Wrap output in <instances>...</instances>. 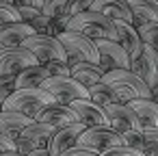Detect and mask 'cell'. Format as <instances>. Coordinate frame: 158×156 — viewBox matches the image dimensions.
<instances>
[{
    "label": "cell",
    "instance_id": "6da1fadb",
    "mask_svg": "<svg viewBox=\"0 0 158 156\" xmlns=\"http://www.w3.org/2000/svg\"><path fill=\"white\" fill-rule=\"evenodd\" d=\"M67 31L69 33H80L89 39H108V41H117V24L106 18L104 13H98V11H85V13H78L69 20L67 24Z\"/></svg>",
    "mask_w": 158,
    "mask_h": 156
},
{
    "label": "cell",
    "instance_id": "7a4b0ae2",
    "mask_svg": "<svg viewBox=\"0 0 158 156\" xmlns=\"http://www.w3.org/2000/svg\"><path fill=\"white\" fill-rule=\"evenodd\" d=\"M117 95V102H132L139 98H152V89L132 70H110L102 78Z\"/></svg>",
    "mask_w": 158,
    "mask_h": 156
},
{
    "label": "cell",
    "instance_id": "3957f363",
    "mask_svg": "<svg viewBox=\"0 0 158 156\" xmlns=\"http://www.w3.org/2000/svg\"><path fill=\"white\" fill-rule=\"evenodd\" d=\"M54 102L50 93H46L41 87L37 89H15L11 93V98L2 104L5 111H15V113H22L26 117H35L46 104Z\"/></svg>",
    "mask_w": 158,
    "mask_h": 156
},
{
    "label": "cell",
    "instance_id": "277c9868",
    "mask_svg": "<svg viewBox=\"0 0 158 156\" xmlns=\"http://www.w3.org/2000/svg\"><path fill=\"white\" fill-rule=\"evenodd\" d=\"M61 41V46L65 48L67 52V65H74V63H98L100 61V54H98V48H95V41L80 35V33H61L56 37Z\"/></svg>",
    "mask_w": 158,
    "mask_h": 156
},
{
    "label": "cell",
    "instance_id": "5b68a950",
    "mask_svg": "<svg viewBox=\"0 0 158 156\" xmlns=\"http://www.w3.org/2000/svg\"><path fill=\"white\" fill-rule=\"evenodd\" d=\"M39 65H48V63H67V52L61 46V41L56 37L50 35H33L22 44Z\"/></svg>",
    "mask_w": 158,
    "mask_h": 156
},
{
    "label": "cell",
    "instance_id": "8992f818",
    "mask_svg": "<svg viewBox=\"0 0 158 156\" xmlns=\"http://www.w3.org/2000/svg\"><path fill=\"white\" fill-rule=\"evenodd\" d=\"M76 145L80 147H87L95 154H102L110 147H117V145H123V139L119 132H115L110 126H95V128H85L76 141Z\"/></svg>",
    "mask_w": 158,
    "mask_h": 156
},
{
    "label": "cell",
    "instance_id": "52a82bcc",
    "mask_svg": "<svg viewBox=\"0 0 158 156\" xmlns=\"http://www.w3.org/2000/svg\"><path fill=\"white\" fill-rule=\"evenodd\" d=\"M41 89L46 93H50L54 102H61V104H69L74 100H87L89 98V89L82 87L80 82H76L72 76H65V78L50 76L41 85Z\"/></svg>",
    "mask_w": 158,
    "mask_h": 156
},
{
    "label": "cell",
    "instance_id": "ba28073f",
    "mask_svg": "<svg viewBox=\"0 0 158 156\" xmlns=\"http://www.w3.org/2000/svg\"><path fill=\"white\" fill-rule=\"evenodd\" d=\"M54 130L56 128H52V126H48V124H41V121H31L20 134H18V139H15V150L20 152V154H28V152H33V150H44V147H48V141H50V137L54 134Z\"/></svg>",
    "mask_w": 158,
    "mask_h": 156
},
{
    "label": "cell",
    "instance_id": "9c48e42d",
    "mask_svg": "<svg viewBox=\"0 0 158 156\" xmlns=\"http://www.w3.org/2000/svg\"><path fill=\"white\" fill-rule=\"evenodd\" d=\"M35 63H37L35 57L24 46L2 48V50H0V80H2V78H15L24 67L35 65Z\"/></svg>",
    "mask_w": 158,
    "mask_h": 156
},
{
    "label": "cell",
    "instance_id": "30bf717a",
    "mask_svg": "<svg viewBox=\"0 0 158 156\" xmlns=\"http://www.w3.org/2000/svg\"><path fill=\"white\" fill-rule=\"evenodd\" d=\"M95 48H98V54H100L98 65L104 72H110V70H130V59H128L126 50L117 41L95 39Z\"/></svg>",
    "mask_w": 158,
    "mask_h": 156
},
{
    "label": "cell",
    "instance_id": "8fae6325",
    "mask_svg": "<svg viewBox=\"0 0 158 156\" xmlns=\"http://www.w3.org/2000/svg\"><path fill=\"white\" fill-rule=\"evenodd\" d=\"M104 113H106V121H108V126H110L115 132H119V134H123V132H128V130H136V128H141V121H139L136 113L130 108V104L115 102V104L104 106Z\"/></svg>",
    "mask_w": 158,
    "mask_h": 156
},
{
    "label": "cell",
    "instance_id": "7c38bea8",
    "mask_svg": "<svg viewBox=\"0 0 158 156\" xmlns=\"http://www.w3.org/2000/svg\"><path fill=\"white\" fill-rule=\"evenodd\" d=\"M33 121H41V124H48L52 128H63V126H74V124H80L76 113L72 111L69 104H61V102H50L46 104L35 117Z\"/></svg>",
    "mask_w": 158,
    "mask_h": 156
},
{
    "label": "cell",
    "instance_id": "4fadbf2b",
    "mask_svg": "<svg viewBox=\"0 0 158 156\" xmlns=\"http://www.w3.org/2000/svg\"><path fill=\"white\" fill-rule=\"evenodd\" d=\"M130 70H132L149 89H154V87L158 85V50H154V48H149V46L143 44L141 57L130 63Z\"/></svg>",
    "mask_w": 158,
    "mask_h": 156
},
{
    "label": "cell",
    "instance_id": "5bb4252c",
    "mask_svg": "<svg viewBox=\"0 0 158 156\" xmlns=\"http://www.w3.org/2000/svg\"><path fill=\"white\" fill-rule=\"evenodd\" d=\"M72 111L76 113L78 121L85 126V128H95V126H108L106 121V113H104V106L91 102L89 98L87 100H74L69 102Z\"/></svg>",
    "mask_w": 158,
    "mask_h": 156
},
{
    "label": "cell",
    "instance_id": "9a60e30c",
    "mask_svg": "<svg viewBox=\"0 0 158 156\" xmlns=\"http://www.w3.org/2000/svg\"><path fill=\"white\" fill-rule=\"evenodd\" d=\"M82 130H85L82 124H74V126L56 128L54 134L50 137L46 150L50 152V156H61L63 152H67V150H72V147L76 145V141H78V137H80Z\"/></svg>",
    "mask_w": 158,
    "mask_h": 156
},
{
    "label": "cell",
    "instance_id": "2e32d148",
    "mask_svg": "<svg viewBox=\"0 0 158 156\" xmlns=\"http://www.w3.org/2000/svg\"><path fill=\"white\" fill-rule=\"evenodd\" d=\"M115 24H117V44L126 50L130 63L136 61L143 50V39H141L139 31L132 24H123V22H115Z\"/></svg>",
    "mask_w": 158,
    "mask_h": 156
},
{
    "label": "cell",
    "instance_id": "e0dca14e",
    "mask_svg": "<svg viewBox=\"0 0 158 156\" xmlns=\"http://www.w3.org/2000/svg\"><path fill=\"white\" fill-rule=\"evenodd\" d=\"M91 11L104 13L113 22H123V24H134V15L128 7L126 0H95Z\"/></svg>",
    "mask_w": 158,
    "mask_h": 156
},
{
    "label": "cell",
    "instance_id": "ac0fdd59",
    "mask_svg": "<svg viewBox=\"0 0 158 156\" xmlns=\"http://www.w3.org/2000/svg\"><path fill=\"white\" fill-rule=\"evenodd\" d=\"M33 35H35V31L28 24H24V22H11V24L0 26V46H2V48H18L28 37H33Z\"/></svg>",
    "mask_w": 158,
    "mask_h": 156
},
{
    "label": "cell",
    "instance_id": "d6986e66",
    "mask_svg": "<svg viewBox=\"0 0 158 156\" xmlns=\"http://www.w3.org/2000/svg\"><path fill=\"white\" fill-rule=\"evenodd\" d=\"M104 70L98 65V63H74V65H69V76L76 80V82H80L82 87H91V85H95V82H100L102 78H104Z\"/></svg>",
    "mask_w": 158,
    "mask_h": 156
},
{
    "label": "cell",
    "instance_id": "ffe728a7",
    "mask_svg": "<svg viewBox=\"0 0 158 156\" xmlns=\"http://www.w3.org/2000/svg\"><path fill=\"white\" fill-rule=\"evenodd\" d=\"M48 78H50V74H48L46 65L35 63V65L24 67V70L15 76V89H37V87H41Z\"/></svg>",
    "mask_w": 158,
    "mask_h": 156
},
{
    "label": "cell",
    "instance_id": "44dd1931",
    "mask_svg": "<svg viewBox=\"0 0 158 156\" xmlns=\"http://www.w3.org/2000/svg\"><path fill=\"white\" fill-rule=\"evenodd\" d=\"M128 104L136 113L141 128H158V104L152 98H139V100H132Z\"/></svg>",
    "mask_w": 158,
    "mask_h": 156
},
{
    "label": "cell",
    "instance_id": "7402d4cb",
    "mask_svg": "<svg viewBox=\"0 0 158 156\" xmlns=\"http://www.w3.org/2000/svg\"><path fill=\"white\" fill-rule=\"evenodd\" d=\"M33 119L22 115V113H15V111H2L0 113V134L9 137L11 141L18 139V134L31 124Z\"/></svg>",
    "mask_w": 158,
    "mask_h": 156
},
{
    "label": "cell",
    "instance_id": "603a6c76",
    "mask_svg": "<svg viewBox=\"0 0 158 156\" xmlns=\"http://www.w3.org/2000/svg\"><path fill=\"white\" fill-rule=\"evenodd\" d=\"M132 15H134V28L143 22L158 24V0H126Z\"/></svg>",
    "mask_w": 158,
    "mask_h": 156
},
{
    "label": "cell",
    "instance_id": "cb8c5ba5",
    "mask_svg": "<svg viewBox=\"0 0 158 156\" xmlns=\"http://www.w3.org/2000/svg\"><path fill=\"white\" fill-rule=\"evenodd\" d=\"M89 100L95 102V104H100V106H108V104L117 102V95H115V91L104 80H100V82H95V85L89 87Z\"/></svg>",
    "mask_w": 158,
    "mask_h": 156
},
{
    "label": "cell",
    "instance_id": "d4e9b609",
    "mask_svg": "<svg viewBox=\"0 0 158 156\" xmlns=\"http://www.w3.org/2000/svg\"><path fill=\"white\" fill-rule=\"evenodd\" d=\"M136 31H139V35H141V39H143V44H145V46H149V48L158 50V24L143 22V24H139V26H136Z\"/></svg>",
    "mask_w": 158,
    "mask_h": 156
},
{
    "label": "cell",
    "instance_id": "484cf974",
    "mask_svg": "<svg viewBox=\"0 0 158 156\" xmlns=\"http://www.w3.org/2000/svg\"><path fill=\"white\" fill-rule=\"evenodd\" d=\"M67 5H69V0H41V13L48 15L50 20H54V18L65 15Z\"/></svg>",
    "mask_w": 158,
    "mask_h": 156
},
{
    "label": "cell",
    "instance_id": "4316f807",
    "mask_svg": "<svg viewBox=\"0 0 158 156\" xmlns=\"http://www.w3.org/2000/svg\"><path fill=\"white\" fill-rule=\"evenodd\" d=\"M143 154L158 156V128H143Z\"/></svg>",
    "mask_w": 158,
    "mask_h": 156
},
{
    "label": "cell",
    "instance_id": "83f0119b",
    "mask_svg": "<svg viewBox=\"0 0 158 156\" xmlns=\"http://www.w3.org/2000/svg\"><path fill=\"white\" fill-rule=\"evenodd\" d=\"M11 22H20L18 9H15L13 5L0 2V26H5V24H11Z\"/></svg>",
    "mask_w": 158,
    "mask_h": 156
},
{
    "label": "cell",
    "instance_id": "f1b7e54d",
    "mask_svg": "<svg viewBox=\"0 0 158 156\" xmlns=\"http://www.w3.org/2000/svg\"><path fill=\"white\" fill-rule=\"evenodd\" d=\"M93 2H95V0H69V5H67V11H65V13H67L69 18H74V15H78V13L91 11Z\"/></svg>",
    "mask_w": 158,
    "mask_h": 156
},
{
    "label": "cell",
    "instance_id": "f546056e",
    "mask_svg": "<svg viewBox=\"0 0 158 156\" xmlns=\"http://www.w3.org/2000/svg\"><path fill=\"white\" fill-rule=\"evenodd\" d=\"M13 91H15V78H2L0 80V106L11 98Z\"/></svg>",
    "mask_w": 158,
    "mask_h": 156
},
{
    "label": "cell",
    "instance_id": "4dcf8cb0",
    "mask_svg": "<svg viewBox=\"0 0 158 156\" xmlns=\"http://www.w3.org/2000/svg\"><path fill=\"white\" fill-rule=\"evenodd\" d=\"M48 24H50V18H48V15H44V13L39 11V15H37L28 26L35 31V35H46V33H48Z\"/></svg>",
    "mask_w": 158,
    "mask_h": 156
},
{
    "label": "cell",
    "instance_id": "1f68e13d",
    "mask_svg": "<svg viewBox=\"0 0 158 156\" xmlns=\"http://www.w3.org/2000/svg\"><path fill=\"white\" fill-rule=\"evenodd\" d=\"M46 70H48L50 76H56V78L69 76V65H67V63H56V61H54V63H48Z\"/></svg>",
    "mask_w": 158,
    "mask_h": 156
},
{
    "label": "cell",
    "instance_id": "d6a6232c",
    "mask_svg": "<svg viewBox=\"0 0 158 156\" xmlns=\"http://www.w3.org/2000/svg\"><path fill=\"white\" fill-rule=\"evenodd\" d=\"M98 156H143V154L134 152V150H130L126 145H117V147H110V150H106V152H102Z\"/></svg>",
    "mask_w": 158,
    "mask_h": 156
},
{
    "label": "cell",
    "instance_id": "836d02e7",
    "mask_svg": "<svg viewBox=\"0 0 158 156\" xmlns=\"http://www.w3.org/2000/svg\"><path fill=\"white\" fill-rule=\"evenodd\" d=\"M15 9H18L20 22H24V24H31L39 15V11H41V9H35V7H15Z\"/></svg>",
    "mask_w": 158,
    "mask_h": 156
},
{
    "label": "cell",
    "instance_id": "e575fe53",
    "mask_svg": "<svg viewBox=\"0 0 158 156\" xmlns=\"http://www.w3.org/2000/svg\"><path fill=\"white\" fill-rule=\"evenodd\" d=\"M61 156H98L95 152H91V150H87V147H80V145H74L72 150H67V152H63Z\"/></svg>",
    "mask_w": 158,
    "mask_h": 156
},
{
    "label": "cell",
    "instance_id": "d590c367",
    "mask_svg": "<svg viewBox=\"0 0 158 156\" xmlns=\"http://www.w3.org/2000/svg\"><path fill=\"white\" fill-rule=\"evenodd\" d=\"M9 150H15V141H11L9 137L0 134V154L2 152H9Z\"/></svg>",
    "mask_w": 158,
    "mask_h": 156
},
{
    "label": "cell",
    "instance_id": "8d00e7d4",
    "mask_svg": "<svg viewBox=\"0 0 158 156\" xmlns=\"http://www.w3.org/2000/svg\"><path fill=\"white\" fill-rule=\"evenodd\" d=\"M13 7H35V9H41V0H13Z\"/></svg>",
    "mask_w": 158,
    "mask_h": 156
},
{
    "label": "cell",
    "instance_id": "74e56055",
    "mask_svg": "<svg viewBox=\"0 0 158 156\" xmlns=\"http://www.w3.org/2000/svg\"><path fill=\"white\" fill-rule=\"evenodd\" d=\"M26 156H50V152L44 147V150H33V152H28Z\"/></svg>",
    "mask_w": 158,
    "mask_h": 156
},
{
    "label": "cell",
    "instance_id": "f35d334b",
    "mask_svg": "<svg viewBox=\"0 0 158 156\" xmlns=\"http://www.w3.org/2000/svg\"><path fill=\"white\" fill-rule=\"evenodd\" d=\"M0 156H24V154H20L18 150H9V152H2Z\"/></svg>",
    "mask_w": 158,
    "mask_h": 156
},
{
    "label": "cell",
    "instance_id": "ab89813d",
    "mask_svg": "<svg viewBox=\"0 0 158 156\" xmlns=\"http://www.w3.org/2000/svg\"><path fill=\"white\" fill-rule=\"evenodd\" d=\"M152 100H154V102L158 104V85H156V87L152 89Z\"/></svg>",
    "mask_w": 158,
    "mask_h": 156
},
{
    "label": "cell",
    "instance_id": "60d3db41",
    "mask_svg": "<svg viewBox=\"0 0 158 156\" xmlns=\"http://www.w3.org/2000/svg\"><path fill=\"white\" fill-rule=\"evenodd\" d=\"M0 2H7V5H13V0H0Z\"/></svg>",
    "mask_w": 158,
    "mask_h": 156
},
{
    "label": "cell",
    "instance_id": "b9f144b4",
    "mask_svg": "<svg viewBox=\"0 0 158 156\" xmlns=\"http://www.w3.org/2000/svg\"><path fill=\"white\" fill-rule=\"evenodd\" d=\"M2 111H5V108H2V106H0V113H2Z\"/></svg>",
    "mask_w": 158,
    "mask_h": 156
},
{
    "label": "cell",
    "instance_id": "7bdbcfd3",
    "mask_svg": "<svg viewBox=\"0 0 158 156\" xmlns=\"http://www.w3.org/2000/svg\"><path fill=\"white\" fill-rule=\"evenodd\" d=\"M0 50H2V46H0Z\"/></svg>",
    "mask_w": 158,
    "mask_h": 156
},
{
    "label": "cell",
    "instance_id": "ee69618b",
    "mask_svg": "<svg viewBox=\"0 0 158 156\" xmlns=\"http://www.w3.org/2000/svg\"><path fill=\"white\" fill-rule=\"evenodd\" d=\"M143 156H147V154H143Z\"/></svg>",
    "mask_w": 158,
    "mask_h": 156
}]
</instances>
